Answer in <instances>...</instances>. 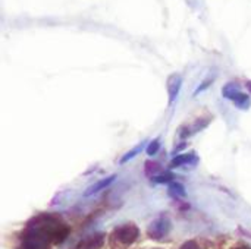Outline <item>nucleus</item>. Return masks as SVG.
<instances>
[{
  "label": "nucleus",
  "instance_id": "nucleus-14",
  "mask_svg": "<svg viewBox=\"0 0 251 249\" xmlns=\"http://www.w3.org/2000/svg\"><path fill=\"white\" fill-rule=\"evenodd\" d=\"M174 178H175V176H174L172 173H165V175H160V176L153 178V181H154L156 183H165V182H171Z\"/></svg>",
  "mask_w": 251,
  "mask_h": 249
},
{
  "label": "nucleus",
  "instance_id": "nucleus-5",
  "mask_svg": "<svg viewBox=\"0 0 251 249\" xmlns=\"http://www.w3.org/2000/svg\"><path fill=\"white\" fill-rule=\"evenodd\" d=\"M224 97H226V98H229L235 106H238L240 109H249L251 104L250 98L246 95V94H243V92H240V91H237V90H231L229 87H226L225 90H224Z\"/></svg>",
  "mask_w": 251,
  "mask_h": 249
},
{
  "label": "nucleus",
  "instance_id": "nucleus-8",
  "mask_svg": "<svg viewBox=\"0 0 251 249\" xmlns=\"http://www.w3.org/2000/svg\"><path fill=\"white\" fill-rule=\"evenodd\" d=\"M115 179H116V175H112V176H109V178H104V179L96 182L94 185H91V186L84 192V195H85V197H90V195H94V194L100 192L101 189H106L107 186H110V185L115 182Z\"/></svg>",
  "mask_w": 251,
  "mask_h": 249
},
{
  "label": "nucleus",
  "instance_id": "nucleus-1",
  "mask_svg": "<svg viewBox=\"0 0 251 249\" xmlns=\"http://www.w3.org/2000/svg\"><path fill=\"white\" fill-rule=\"evenodd\" d=\"M29 226L41 230L53 244H62L69 235V227L60 219L53 216H38L29 223Z\"/></svg>",
  "mask_w": 251,
  "mask_h": 249
},
{
  "label": "nucleus",
  "instance_id": "nucleus-10",
  "mask_svg": "<svg viewBox=\"0 0 251 249\" xmlns=\"http://www.w3.org/2000/svg\"><path fill=\"white\" fill-rule=\"evenodd\" d=\"M162 170L160 164L156 163V161H146V166H144V172L147 176H150L151 179L156 178V175Z\"/></svg>",
  "mask_w": 251,
  "mask_h": 249
},
{
  "label": "nucleus",
  "instance_id": "nucleus-7",
  "mask_svg": "<svg viewBox=\"0 0 251 249\" xmlns=\"http://www.w3.org/2000/svg\"><path fill=\"white\" fill-rule=\"evenodd\" d=\"M199 161V157L194 151L187 153V154H179L171 161V167H181V166H188V164H196Z\"/></svg>",
  "mask_w": 251,
  "mask_h": 249
},
{
  "label": "nucleus",
  "instance_id": "nucleus-11",
  "mask_svg": "<svg viewBox=\"0 0 251 249\" xmlns=\"http://www.w3.org/2000/svg\"><path fill=\"white\" fill-rule=\"evenodd\" d=\"M144 147H146V142H140V144H138V145H137L135 148H132L131 151H128V153H126V154H125V156H124L122 158H121V163L124 164V163H126L128 160L134 158V157H135L137 154H140V153H141V151L144 150Z\"/></svg>",
  "mask_w": 251,
  "mask_h": 249
},
{
  "label": "nucleus",
  "instance_id": "nucleus-9",
  "mask_svg": "<svg viewBox=\"0 0 251 249\" xmlns=\"http://www.w3.org/2000/svg\"><path fill=\"white\" fill-rule=\"evenodd\" d=\"M169 194L174 197V198H184L185 197V188H184V185L182 183H179V182H172L171 185H169Z\"/></svg>",
  "mask_w": 251,
  "mask_h": 249
},
{
  "label": "nucleus",
  "instance_id": "nucleus-16",
  "mask_svg": "<svg viewBox=\"0 0 251 249\" xmlns=\"http://www.w3.org/2000/svg\"><path fill=\"white\" fill-rule=\"evenodd\" d=\"M232 249H251L250 247H247V245H237V247H234Z\"/></svg>",
  "mask_w": 251,
  "mask_h": 249
},
{
  "label": "nucleus",
  "instance_id": "nucleus-4",
  "mask_svg": "<svg viewBox=\"0 0 251 249\" xmlns=\"http://www.w3.org/2000/svg\"><path fill=\"white\" fill-rule=\"evenodd\" d=\"M140 236V230L134 223H126L115 230V238L122 245H132Z\"/></svg>",
  "mask_w": 251,
  "mask_h": 249
},
{
  "label": "nucleus",
  "instance_id": "nucleus-2",
  "mask_svg": "<svg viewBox=\"0 0 251 249\" xmlns=\"http://www.w3.org/2000/svg\"><path fill=\"white\" fill-rule=\"evenodd\" d=\"M49 238L38 229L28 226V230L24 236L22 249H49Z\"/></svg>",
  "mask_w": 251,
  "mask_h": 249
},
{
  "label": "nucleus",
  "instance_id": "nucleus-15",
  "mask_svg": "<svg viewBox=\"0 0 251 249\" xmlns=\"http://www.w3.org/2000/svg\"><path fill=\"white\" fill-rule=\"evenodd\" d=\"M179 249H200V247L197 245V242H194V241H188V242H185L182 247Z\"/></svg>",
  "mask_w": 251,
  "mask_h": 249
},
{
  "label": "nucleus",
  "instance_id": "nucleus-12",
  "mask_svg": "<svg viewBox=\"0 0 251 249\" xmlns=\"http://www.w3.org/2000/svg\"><path fill=\"white\" fill-rule=\"evenodd\" d=\"M179 87H181V81L178 78L176 82H169V103H174V100L176 98L178 92H179Z\"/></svg>",
  "mask_w": 251,
  "mask_h": 249
},
{
  "label": "nucleus",
  "instance_id": "nucleus-6",
  "mask_svg": "<svg viewBox=\"0 0 251 249\" xmlns=\"http://www.w3.org/2000/svg\"><path fill=\"white\" fill-rule=\"evenodd\" d=\"M104 245V233H93L87 238H84L79 245L78 249H101Z\"/></svg>",
  "mask_w": 251,
  "mask_h": 249
},
{
  "label": "nucleus",
  "instance_id": "nucleus-3",
  "mask_svg": "<svg viewBox=\"0 0 251 249\" xmlns=\"http://www.w3.org/2000/svg\"><path fill=\"white\" fill-rule=\"evenodd\" d=\"M171 229H172V223H171L169 217L168 216H160V217L154 219L150 223V226L147 229V235H149L150 239L160 241V239H163V238H166L169 235Z\"/></svg>",
  "mask_w": 251,
  "mask_h": 249
},
{
  "label": "nucleus",
  "instance_id": "nucleus-13",
  "mask_svg": "<svg viewBox=\"0 0 251 249\" xmlns=\"http://www.w3.org/2000/svg\"><path fill=\"white\" fill-rule=\"evenodd\" d=\"M159 148H160V138H156V139L149 142V145L146 147V153L149 156H154V154H157Z\"/></svg>",
  "mask_w": 251,
  "mask_h": 249
}]
</instances>
